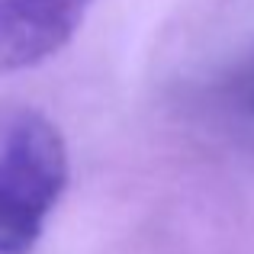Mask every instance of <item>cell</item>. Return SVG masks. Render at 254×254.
<instances>
[{"label":"cell","instance_id":"obj_1","mask_svg":"<svg viewBox=\"0 0 254 254\" xmlns=\"http://www.w3.org/2000/svg\"><path fill=\"white\" fill-rule=\"evenodd\" d=\"M68 187V148L39 113H19L0 145V254H29Z\"/></svg>","mask_w":254,"mask_h":254},{"label":"cell","instance_id":"obj_2","mask_svg":"<svg viewBox=\"0 0 254 254\" xmlns=\"http://www.w3.org/2000/svg\"><path fill=\"white\" fill-rule=\"evenodd\" d=\"M93 0H0V71L49 62L84 26Z\"/></svg>","mask_w":254,"mask_h":254}]
</instances>
